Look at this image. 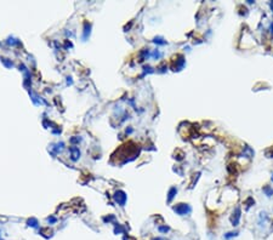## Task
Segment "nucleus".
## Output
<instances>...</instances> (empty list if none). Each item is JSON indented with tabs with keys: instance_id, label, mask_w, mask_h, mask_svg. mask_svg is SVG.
Wrapping results in <instances>:
<instances>
[{
	"instance_id": "1",
	"label": "nucleus",
	"mask_w": 273,
	"mask_h": 240,
	"mask_svg": "<svg viewBox=\"0 0 273 240\" xmlns=\"http://www.w3.org/2000/svg\"><path fill=\"white\" fill-rule=\"evenodd\" d=\"M272 179H273V178H272Z\"/></svg>"
}]
</instances>
